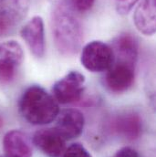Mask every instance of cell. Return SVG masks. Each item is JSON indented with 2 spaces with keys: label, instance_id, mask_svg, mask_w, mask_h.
<instances>
[{
  "label": "cell",
  "instance_id": "obj_1",
  "mask_svg": "<svg viewBox=\"0 0 156 157\" xmlns=\"http://www.w3.org/2000/svg\"><path fill=\"white\" fill-rule=\"evenodd\" d=\"M51 29L59 53L70 57L77 54L83 42V28L67 0H57L51 11Z\"/></svg>",
  "mask_w": 156,
  "mask_h": 157
},
{
  "label": "cell",
  "instance_id": "obj_2",
  "mask_svg": "<svg viewBox=\"0 0 156 157\" xmlns=\"http://www.w3.org/2000/svg\"><path fill=\"white\" fill-rule=\"evenodd\" d=\"M18 109L21 116L33 125L51 123L59 113V103L54 97L39 85H32L23 92Z\"/></svg>",
  "mask_w": 156,
  "mask_h": 157
},
{
  "label": "cell",
  "instance_id": "obj_3",
  "mask_svg": "<svg viewBox=\"0 0 156 157\" xmlns=\"http://www.w3.org/2000/svg\"><path fill=\"white\" fill-rule=\"evenodd\" d=\"M113 60L114 56L111 46L102 41H91L81 50L80 62L87 71L91 72L107 71Z\"/></svg>",
  "mask_w": 156,
  "mask_h": 157
},
{
  "label": "cell",
  "instance_id": "obj_4",
  "mask_svg": "<svg viewBox=\"0 0 156 157\" xmlns=\"http://www.w3.org/2000/svg\"><path fill=\"white\" fill-rule=\"evenodd\" d=\"M85 76L77 71H72L57 80L53 87V97L58 103L70 104L78 101L85 89Z\"/></svg>",
  "mask_w": 156,
  "mask_h": 157
},
{
  "label": "cell",
  "instance_id": "obj_5",
  "mask_svg": "<svg viewBox=\"0 0 156 157\" xmlns=\"http://www.w3.org/2000/svg\"><path fill=\"white\" fill-rule=\"evenodd\" d=\"M24 59L21 45L15 40L0 42V82H11Z\"/></svg>",
  "mask_w": 156,
  "mask_h": 157
},
{
  "label": "cell",
  "instance_id": "obj_6",
  "mask_svg": "<svg viewBox=\"0 0 156 157\" xmlns=\"http://www.w3.org/2000/svg\"><path fill=\"white\" fill-rule=\"evenodd\" d=\"M135 66L128 62L114 60L106 71L104 82L106 88L113 93H123L129 90L135 80Z\"/></svg>",
  "mask_w": 156,
  "mask_h": 157
},
{
  "label": "cell",
  "instance_id": "obj_7",
  "mask_svg": "<svg viewBox=\"0 0 156 157\" xmlns=\"http://www.w3.org/2000/svg\"><path fill=\"white\" fill-rule=\"evenodd\" d=\"M29 0H0V37L11 33L25 18Z\"/></svg>",
  "mask_w": 156,
  "mask_h": 157
},
{
  "label": "cell",
  "instance_id": "obj_8",
  "mask_svg": "<svg viewBox=\"0 0 156 157\" xmlns=\"http://www.w3.org/2000/svg\"><path fill=\"white\" fill-rule=\"evenodd\" d=\"M33 144L48 157L62 156L66 149V140L55 128H42L33 136Z\"/></svg>",
  "mask_w": 156,
  "mask_h": 157
},
{
  "label": "cell",
  "instance_id": "obj_9",
  "mask_svg": "<svg viewBox=\"0 0 156 157\" xmlns=\"http://www.w3.org/2000/svg\"><path fill=\"white\" fill-rule=\"evenodd\" d=\"M20 35L35 57L40 59L45 55V28L41 17L36 16L29 20L21 29Z\"/></svg>",
  "mask_w": 156,
  "mask_h": 157
},
{
  "label": "cell",
  "instance_id": "obj_10",
  "mask_svg": "<svg viewBox=\"0 0 156 157\" xmlns=\"http://www.w3.org/2000/svg\"><path fill=\"white\" fill-rule=\"evenodd\" d=\"M55 129L66 140L78 137L85 126V118L82 113L76 109H65L59 113Z\"/></svg>",
  "mask_w": 156,
  "mask_h": 157
},
{
  "label": "cell",
  "instance_id": "obj_11",
  "mask_svg": "<svg viewBox=\"0 0 156 157\" xmlns=\"http://www.w3.org/2000/svg\"><path fill=\"white\" fill-rule=\"evenodd\" d=\"M6 157H32V147L29 137L19 130L6 133L3 140Z\"/></svg>",
  "mask_w": 156,
  "mask_h": 157
},
{
  "label": "cell",
  "instance_id": "obj_12",
  "mask_svg": "<svg viewBox=\"0 0 156 157\" xmlns=\"http://www.w3.org/2000/svg\"><path fill=\"white\" fill-rule=\"evenodd\" d=\"M110 46L113 52L114 60L136 65L139 55V47L134 37L128 33L118 35Z\"/></svg>",
  "mask_w": 156,
  "mask_h": 157
},
{
  "label": "cell",
  "instance_id": "obj_13",
  "mask_svg": "<svg viewBox=\"0 0 156 157\" xmlns=\"http://www.w3.org/2000/svg\"><path fill=\"white\" fill-rule=\"evenodd\" d=\"M133 21L136 29L145 36L155 33V0H143L137 6Z\"/></svg>",
  "mask_w": 156,
  "mask_h": 157
},
{
  "label": "cell",
  "instance_id": "obj_14",
  "mask_svg": "<svg viewBox=\"0 0 156 157\" xmlns=\"http://www.w3.org/2000/svg\"><path fill=\"white\" fill-rule=\"evenodd\" d=\"M112 129L117 134L127 140H136L142 134V118L133 113H124L113 120Z\"/></svg>",
  "mask_w": 156,
  "mask_h": 157
},
{
  "label": "cell",
  "instance_id": "obj_15",
  "mask_svg": "<svg viewBox=\"0 0 156 157\" xmlns=\"http://www.w3.org/2000/svg\"><path fill=\"white\" fill-rule=\"evenodd\" d=\"M62 157H92V155L81 144L75 143L65 149Z\"/></svg>",
  "mask_w": 156,
  "mask_h": 157
},
{
  "label": "cell",
  "instance_id": "obj_16",
  "mask_svg": "<svg viewBox=\"0 0 156 157\" xmlns=\"http://www.w3.org/2000/svg\"><path fill=\"white\" fill-rule=\"evenodd\" d=\"M138 1L139 0H114L116 10L120 15H127Z\"/></svg>",
  "mask_w": 156,
  "mask_h": 157
},
{
  "label": "cell",
  "instance_id": "obj_17",
  "mask_svg": "<svg viewBox=\"0 0 156 157\" xmlns=\"http://www.w3.org/2000/svg\"><path fill=\"white\" fill-rule=\"evenodd\" d=\"M70 3L77 11L87 12L92 8L95 0H70Z\"/></svg>",
  "mask_w": 156,
  "mask_h": 157
},
{
  "label": "cell",
  "instance_id": "obj_18",
  "mask_svg": "<svg viewBox=\"0 0 156 157\" xmlns=\"http://www.w3.org/2000/svg\"><path fill=\"white\" fill-rule=\"evenodd\" d=\"M113 157H139V155L131 147H122L118 150Z\"/></svg>",
  "mask_w": 156,
  "mask_h": 157
},
{
  "label": "cell",
  "instance_id": "obj_19",
  "mask_svg": "<svg viewBox=\"0 0 156 157\" xmlns=\"http://www.w3.org/2000/svg\"><path fill=\"white\" fill-rule=\"evenodd\" d=\"M0 157H6V156H0Z\"/></svg>",
  "mask_w": 156,
  "mask_h": 157
}]
</instances>
